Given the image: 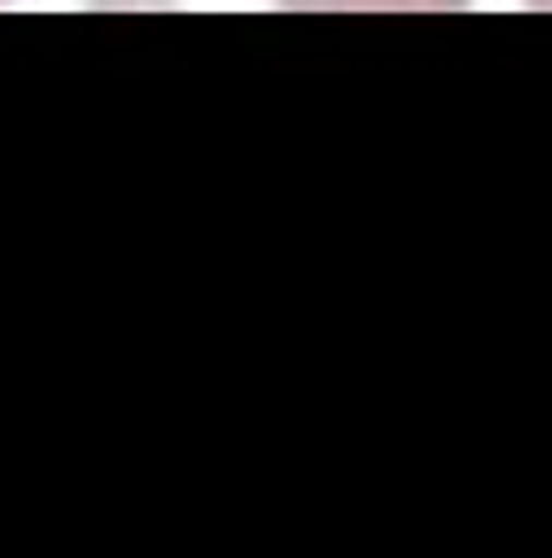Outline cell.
<instances>
[{
  "label": "cell",
  "instance_id": "1",
  "mask_svg": "<svg viewBox=\"0 0 552 558\" xmlns=\"http://www.w3.org/2000/svg\"><path fill=\"white\" fill-rule=\"evenodd\" d=\"M527 7H547V0H527Z\"/></svg>",
  "mask_w": 552,
  "mask_h": 558
},
{
  "label": "cell",
  "instance_id": "2",
  "mask_svg": "<svg viewBox=\"0 0 552 558\" xmlns=\"http://www.w3.org/2000/svg\"><path fill=\"white\" fill-rule=\"evenodd\" d=\"M0 7H7V0H0Z\"/></svg>",
  "mask_w": 552,
  "mask_h": 558
}]
</instances>
